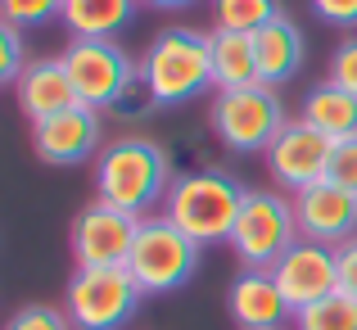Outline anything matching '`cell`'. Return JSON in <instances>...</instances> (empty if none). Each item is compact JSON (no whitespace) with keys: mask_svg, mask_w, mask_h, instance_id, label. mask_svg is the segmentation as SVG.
<instances>
[{"mask_svg":"<svg viewBox=\"0 0 357 330\" xmlns=\"http://www.w3.org/2000/svg\"><path fill=\"white\" fill-rule=\"evenodd\" d=\"M140 0H63V27L73 36H114L136 18Z\"/></svg>","mask_w":357,"mask_h":330,"instance_id":"d6986e66","label":"cell"},{"mask_svg":"<svg viewBox=\"0 0 357 330\" xmlns=\"http://www.w3.org/2000/svg\"><path fill=\"white\" fill-rule=\"evenodd\" d=\"M208 122H213V136L227 149H236V154H267L289 118H285V105H280V91L253 82V87H240V91H218Z\"/></svg>","mask_w":357,"mask_h":330,"instance_id":"277c9868","label":"cell"},{"mask_svg":"<svg viewBox=\"0 0 357 330\" xmlns=\"http://www.w3.org/2000/svg\"><path fill=\"white\" fill-rule=\"evenodd\" d=\"M59 59L68 68L73 87H77V100L86 109H100V113L114 105L118 91L136 73V63L127 59V50H122L114 36H73Z\"/></svg>","mask_w":357,"mask_h":330,"instance_id":"ba28073f","label":"cell"},{"mask_svg":"<svg viewBox=\"0 0 357 330\" xmlns=\"http://www.w3.org/2000/svg\"><path fill=\"white\" fill-rule=\"evenodd\" d=\"M14 96H18V109L32 122H45V118H54V113L82 105L63 59H27L23 77L14 82Z\"/></svg>","mask_w":357,"mask_h":330,"instance_id":"5bb4252c","label":"cell"},{"mask_svg":"<svg viewBox=\"0 0 357 330\" xmlns=\"http://www.w3.org/2000/svg\"><path fill=\"white\" fill-rule=\"evenodd\" d=\"M63 14V0H0V18L14 27H41Z\"/></svg>","mask_w":357,"mask_h":330,"instance_id":"cb8c5ba5","label":"cell"},{"mask_svg":"<svg viewBox=\"0 0 357 330\" xmlns=\"http://www.w3.org/2000/svg\"><path fill=\"white\" fill-rule=\"evenodd\" d=\"M23 68H27L23 27H14V23H5V18H0V91L14 87V82L23 77Z\"/></svg>","mask_w":357,"mask_h":330,"instance_id":"603a6c76","label":"cell"},{"mask_svg":"<svg viewBox=\"0 0 357 330\" xmlns=\"http://www.w3.org/2000/svg\"><path fill=\"white\" fill-rule=\"evenodd\" d=\"M154 109H163V105H158V96L149 91L145 73L136 68V73H131V82H127V87L118 91V100H114V105H109L105 113H109L114 122H122V127H136V122H145V118H149Z\"/></svg>","mask_w":357,"mask_h":330,"instance_id":"7402d4cb","label":"cell"},{"mask_svg":"<svg viewBox=\"0 0 357 330\" xmlns=\"http://www.w3.org/2000/svg\"><path fill=\"white\" fill-rule=\"evenodd\" d=\"M298 240H303V235H298L294 200L280 195V190H249L227 244L236 249L244 271H271L280 253Z\"/></svg>","mask_w":357,"mask_h":330,"instance_id":"5b68a950","label":"cell"},{"mask_svg":"<svg viewBox=\"0 0 357 330\" xmlns=\"http://www.w3.org/2000/svg\"><path fill=\"white\" fill-rule=\"evenodd\" d=\"M298 118L340 145V140L357 136V96H353V91H344V87H335V82L326 77V82H317V87L303 96Z\"/></svg>","mask_w":357,"mask_h":330,"instance_id":"e0dca14e","label":"cell"},{"mask_svg":"<svg viewBox=\"0 0 357 330\" xmlns=\"http://www.w3.org/2000/svg\"><path fill=\"white\" fill-rule=\"evenodd\" d=\"M199 249H204L199 240H190L181 226H172L167 218H140L127 271L136 276V285L145 294H167V290H181L195 276Z\"/></svg>","mask_w":357,"mask_h":330,"instance_id":"8992f818","label":"cell"},{"mask_svg":"<svg viewBox=\"0 0 357 330\" xmlns=\"http://www.w3.org/2000/svg\"><path fill=\"white\" fill-rule=\"evenodd\" d=\"M294 330H357V299L335 290L331 299L294 313Z\"/></svg>","mask_w":357,"mask_h":330,"instance_id":"ffe728a7","label":"cell"},{"mask_svg":"<svg viewBox=\"0 0 357 330\" xmlns=\"http://www.w3.org/2000/svg\"><path fill=\"white\" fill-rule=\"evenodd\" d=\"M244 186L231 172L213 167V172H190L176 177L172 190L163 200V218L172 226H181L190 240L199 244H227L236 231V218L244 209Z\"/></svg>","mask_w":357,"mask_h":330,"instance_id":"7a4b0ae2","label":"cell"},{"mask_svg":"<svg viewBox=\"0 0 357 330\" xmlns=\"http://www.w3.org/2000/svg\"><path fill=\"white\" fill-rule=\"evenodd\" d=\"M32 149L41 163H54V167L86 163L91 154L105 149V113L77 105V109H63L45 122H32Z\"/></svg>","mask_w":357,"mask_h":330,"instance_id":"7c38bea8","label":"cell"},{"mask_svg":"<svg viewBox=\"0 0 357 330\" xmlns=\"http://www.w3.org/2000/svg\"><path fill=\"white\" fill-rule=\"evenodd\" d=\"M280 14L276 0H213V18L222 32H258Z\"/></svg>","mask_w":357,"mask_h":330,"instance_id":"44dd1931","label":"cell"},{"mask_svg":"<svg viewBox=\"0 0 357 330\" xmlns=\"http://www.w3.org/2000/svg\"><path fill=\"white\" fill-rule=\"evenodd\" d=\"M294 218H298V235L303 240L340 249L344 240L357 235V195L335 181H317L303 195H294Z\"/></svg>","mask_w":357,"mask_h":330,"instance_id":"4fadbf2b","label":"cell"},{"mask_svg":"<svg viewBox=\"0 0 357 330\" xmlns=\"http://www.w3.org/2000/svg\"><path fill=\"white\" fill-rule=\"evenodd\" d=\"M326 181H335V186H344V190L357 195V136H349V140H340V145H335Z\"/></svg>","mask_w":357,"mask_h":330,"instance_id":"484cf974","label":"cell"},{"mask_svg":"<svg viewBox=\"0 0 357 330\" xmlns=\"http://www.w3.org/2000/svg\"><path fill=\"white\" fill-rule=\"evenodd\" d=\"M213 91H240L258 82V59H253V36L249 32H213Z\"/></svg>","mask_w":357,"mask_h":330,"instance_id":"ac0fdd59","label":"cell"},{"mask_svg":"<svg viewBox=\"0 0 357 330\" xmlns=\"http://www.w3.org/2000/svg\"><path fill=\"white\" fill-rule=\"evenodd\" d=\"M5 330H77V326H73L68 313H59L50 303H27L5 322Z\"/></svg>","mask_w":357,"mask_h":330,"instance_id":"d4e9b609","label":"cell"},{"mask_svg":"<svg viewBox=\"0 0 357 330\" xmlns=\"http://www.w3.org/2000/svg\"><path fill=\"white\" fill-rule=\"evenodd\" d=\"M145 290L127 267H77L68 280V308L77 330H122L136 317Z\"/></svg>","mask_w":357,"mask_h":330,"instance_id":"52a82bcc","label":"cell"},{"mask_svg":"<svg viewBox=\"0 0 357 330\" xmlns=\"http://www.w3.org/2000/svg\"><path fill=\"white\" fill-rule=\"evenodd\" d=\"M331 154H335L331 136H321L317 127H307L303 118H289L285 127H280V136L271 140V149H267V172H271V181L294 200V195H303L307 186L326 181Z\"/></svg>","mask_w":357,"mask_h":330,"instance_id":"9c48e42d","label":"cell"},{"mask_svg":"<svg viewBox=\"0 0 357 330\" xmlns=\"http://www.w3.org/2000/svg\"><path fill=\"white\" fill-rule=\"evenodd\" d=\"M136 231H140L136 213L109 209L96 200L73 222V258H77V267H127Z\"/></svg>","mask_w":357,"mask_h":330,"instance_id":"8fae6325","label":"cell"},{"mask_svg":"<svg viewBox=\"0 0 357 330\" xmlns=\"http://www.w3.org/2000/svg\"><path fill=\"white\" fill-rule=\"evenodd\" d=\"M136 68L145 73L158 105H185L213 87V45L195 27H167L149 41Z\"/></svg>","mask_w":357,"mask_h":330,"instance_id":"3957f363","label":"cell"},{"mask_svg":"<svg viewBox=\"0 0 357 330\" xmlns=\"http://www.w3.org/2000/svg\"><path fill=\"white\" fill-rule=\"evenodd\" d=\"M271 280L280 285L289 313H303V308L321 303L340 290V262H335L331 244H317V240H298L289 244L285 253L276 258L271 267Z\"/></svg>","mask_w":357,"mask_h":330,"instance_id":"30bf717a","label":"cell"},{"mask_svg":"<svg viewBox=\"0 0 357 330\" xmlns=\"http://www.w3.org/2000/svg\"><path fill=\"white\" fill-rule=\"evenodd\" d=\"M140 5H149V9H163V14H172V9H190L195 0H140Z\"/></svg>","mask_w":357,"mask_h":330,"instance_id":"f546056e","label":"cell"},{"mask_svg":"<svg viewBox=\"0 0 357 330\" xmlns=\"http://www.w3.org/2000/svg\"><path fill=\"white\" fill-rule=\"evenodd\" d=\"M331 82L357 96V36H349V41L335 45V54H331Z\"/></svg>","mask_w":357,"mask_h":330,"instance_id":"4316f807","label":"cell"},{"mask_svg":"<svg viewBox=\"0 0 357 330\" xmlns=\"http://www.w3.org/2000/svg\"><path fill=\"white\" fill-rule=\"evenodd\" d=\"M335 262H340V290L357 299V235L335 249Z\"/></svg>","mask_w":357,"mask_h":330,"instance_id":"f1b7e54d","label":"cell"},{"mask_svg":"<svg viewBox=\"0 0 357 330\" xmlns=\"http://www.w3.org/2000/svg\"><path fill=\"white\" fill-rule=\"evenodd\" d=\"M227 308L240 322V330H280L285 317H294L271 271H240L227 290Z\"/></svg>","mask_w":357,"mask_h":330,"instance_id":"9a60e30c","label":"cell"},{"mask_svg":"<svg viewBox=\"0 0 357 330\" xmlns=\"http://www.w3.org/2000/svg\"><path fill=\"white\" fill-rule=\"evenodd\" d=\"M172 154L149 136H118L96 154V200L145 218L172 190Z\"/></svg>","mask_w":357,"mask_h":330,"instance_id":"6da1fadb","label":"cell"},{"mask_svg":"<svg viewBox=\"0 0 357 330\" xmlns=\"http://www.w3.org/2000/svg\"><path fill=\"white\" fill-rule=\"evenodd\" d=\"M253 59H258V82L262 87H285L303 68V36L285 14H276L267 27L253 32Z\"/></svg>","mask_w":357,"mask_h":330,"instance_id":"2e32d148","label":"cell"},{"mask_svg":"<svg viewBox=\"0 0 357 330\" xmlns=\"http://www.w3.org/2000/svg\"><path fill=\"white\" fill-rule=\"evenodd\" d=\"M307 5L331 27H357V0H307Z\"/></svg>","mask_w":357,"mask_h":330,"instance_id":"83f0119b","label":"cell"}]
</instances>
